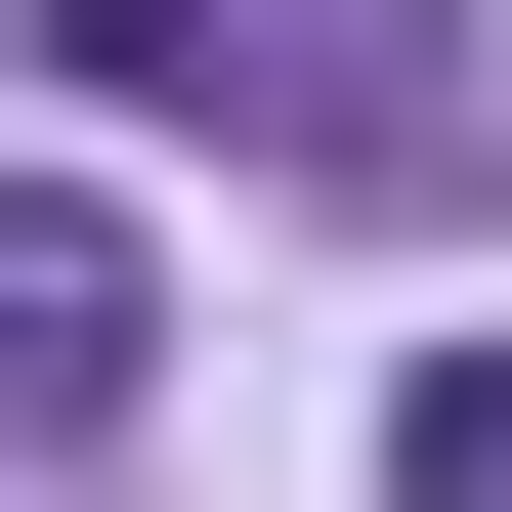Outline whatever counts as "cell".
Returning a JSON list of instances; mask_svg holds the SVG:
<instances>
[{
	"mask_svg": "<svg viewBox=\"0 0 512 512\" xmlns=\"http://www.w3.org/2000/svg\"><path fill=\"white\" fill-rule=\"evenodd\" d=\"M128 384H171V256L86 171H0V427H128Z\"/></svg>",
	"mask_w": 512,
	"mask_h": 512,
	"instance_id": "6da1fadb",
	"label": "cell"
},
{
	"mask_svg": "<svg viewBox=\"0 0 512 512\" xmlns=\"http://www.w3.org/2000/svg\"><path fill=\"white\" fill-rule=\"evenodd\" d=\"M384 512H512V342H427V384H384Z\"/></svg>",
	"mask_w": 512,
	"mask_h": 512,
	"instance_id": "7a4b0ae2",
	"label": "cell"
},
{
	"mask_svg": "<svg viewBox=\"0 0 512 512\" xmlns=\"http://www.w3.org/2000/svg\"><path fill=\"white\" fill-rule=\"evenodd\" d=\"M43 43H86V86H256V0H43Z\"/></svg>",
	"mask_w": 512,
	"mask_h": 512,
	"instance_id": "3957f363",
	"label": "cell"
}]
</instances>
